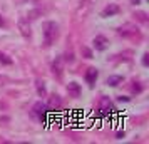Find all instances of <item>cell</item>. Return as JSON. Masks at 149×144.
Returning a JSON list of instances; mask_svg holds the SVG:
<instances>
[{
    "mask_svg": "<svg viewBox=\"0 0 149 144\" xmlns=\"http://www.w3.org/2000/svg\"><path fill=\"white\" fill-rule=\"evenodd\" d=\"M117 99H119L121 102H122V101H124V102H127V101H129V97H126V96H119Z\"/></svg>",
    "mask_w": 149,
    "mask_h": 144,
    "instance_id": "cell-21",
    "label": "cell"
},
{
    "mask_svg": "<svg viewBox=\"0 0 149 144\" xmlns=\"http://www.w3.org/2000/svg\"><path fill=\"white\" fill-rule=\"evenodd\" d=\"M34 111H35V114L39 116V119H40V121H44L49 109H47V106H45L44 102H37V104L34 106Z\"/></svg>",
    "mask_w": 149,
    "mask_h": 144,
    "instance_id": "cell-10",
    "label": "cell"
},
{
    "mask_svg": "<svg viewBox=\"0 0 149 144\" xmlns=\"http://www.w3.org/2000/svg\"><path fill=\"white\" fill-rule=\"evenodd\" d=\"M142 65H144V67H148V65H149V54L142 55Z\"/></svg>",
    "mask_w": 149,
    "mask_h": 144,
    "instance_id": "cell-19",
    "label": "cell"
},
{
    "mask_svg": "<svg viewBox=\"0 0 149 144\" xmlns=\"http://www.w3.org/2000/svg\"><path fill=\"white\" fill-rule=\"evenodd\" d=\"M92 2H94V0H82L81 5H79V8H77V17L84 19V17L89 14L91 7H92Z\"/></svg>",
    "mask_w": 149,
    "mask_h": 144,
    "instance_id": "cell-5",
    "label": "cell"
},
{
    "mask_svg": "<svg viewBox=\"0 0 149 144\" xmlns=\"http://www.w3.org/2000/svg\"><path fill=\"white\" fill-rule=\"evenodd\" d=\"M52 72L57 74V77L62 76V59L61 57H57V59L54 61V64H52Z\"/></svg>",
    "mask_w": 149,
    "mask_h": 144,
    "instance_id": "cell-12",
    "label": "cell"
},
{
    "mask_svg": "<svg viewBox=\"0 0 149 144\" xmlns=\"http://www.w3.org/2000/svg\"><path fill=\"white\" fill-rule=\"evenodd\" d=\"M0 62H2V64H5V65H10V64H12V59H10L8 55H5V54H2V52H0Z\"/></svg>",
    "mask_w": 149,
    "mask_h": 144,
    "instance_id": "cell-15",
    "label": "cell"
},
{
    "mask_svg": "<svg viewBox=\"0 0 149 144\" xmlns=\"http://www.w3.org/2000/svg\"><path fill=\"white\" fill-rule=\"evenodd\" d=\"M67 92H69L70 97H79L81 96V86H79L77 82H70L67 86Z\"/></svg>",
    "mask_w": 149,
    "mask_h": 144,
    "instance_id": "cell-11",
    "label": "cell"
},
{
    "mask_svg": "<svg viewBox=\"0 0 149 144\" xmlns=\"http://www.w3.org/2000/svg\"><path fill=\"white\" fill-rule=\"evenodd\" d=\"M59 37V27L55 22H45L44 24V44L45 45H52L55 39Z\"/></svg>",
    "mask_w": 149,
    "mask_h": 144,
    "instance_id": "cell-1",
    "label": "cell"
},
{
    "mask_svg": "<svg viewBox=\"0 0 149 144\" xmlns=\"http://www.w3.org/2000/svg\"><path fill=\"white\" fill-rule=\"evenodd\" d=\"M94 47H95V50H106V49L109 47L107 37H104V35H95V39H94Z\"/></svg>",
    "mask_w": 149,
    "mask_h": 144,
    "instance_id": "cell-8",
    "label": "cell"
},
{
    "mask_svg": "<svg viewBox=\"0 0 149 144\" xmlns=\"http://www.w3.org/2000/svg\"><path fill=\"white\" fill-rule=\"evenodd\" d=\"M124 137V132H117V139H122Z\"/></svg>",
    "mask_w": 149,
    "mask_h": 144,
    "instance_id": "cell-22",
    "label": "cell"
},
{
    "mask_svg": "<svg viewBox=\"0 0 149 144\" xmlns=\"http://www.w3.org/2000/svg\"><path fill=\"white\" fill-rule=\"evenodd\" d=\"M132 92H136V94L142 92V86L139 82H134V86H132Z\"/></svg>",
    "mask_w": 149,
    "mask_h": 144,
    "instance_id": "cell-18",
    "label": "cell"
},
{
    "mask_svg": "<svg viewBox=\"0 0 149 144\" xmlns=\"http://www.w3.org/2000/svg\"><path fill=\"white\" fill-rule=\"evenodd\" d=\"M0 27H3V19H2V15H0Z\"/></svg>",
    "mask_w": 149,
    "mask_h": 144,
    "instance_id": "cell-23",
    "label": "cell"
},
{
    "mask_svg": "<svg viewBox=\"0 0 149 144\" xmlns=\"http://www.w3.org/2000/svg\"><path fill=\"white\" fill-rule=\"evenodd\" d=\"M97 77H99L97 69H95V67H89L87 72H86V82L89 84V87H94V84H95V81H97Z\"/></svg>",
    "mask_w": 149,
    "mask_h": 144,
    "instance_id": "cell-6",
    "label": "cell"
},
{
    "mask_svg": "<svg viewBox=\"0 0 149 144\" xmlns=\"http://www.w3.org/2000/svg\"><path fill=\"white\" fill-rule=\"evenodd\" d=\"M119 12H121V8H119L117 3H109L107 7L101 12V17H104V19H106V17H112V15L119 14Z\"/></svg>",
    "mask_w": 149,
    "mask_h": 144,
    "instance_id": "cell-7",
    "label": "cell"
},
{
    "mask_svg": "<svg viewBox=\"0 0 149 144\" xmlns=\"http://www.w3.org/2000/svg\"><path fill=\"white\" fill-rule=\"evenodd\" d=\"M117 34L121 35V37H141L139 35V30H137V27L136 25H132V24H126V25H122V27H119V30H117Z\"/></svg>",
    "mask_w": 149,
    "mask_h": 144,
    "instance_id": "cell-2",
    "label": "cell"
},
{
    "mask_svg": "<svg viewBox=\"0 0 149 144\" xmlns=\"http://www.w3.org/2000/svg\"><path fill=\"white\" fill-rule=\"evenodd\" d=\"M7 82H8L7 76H3V74H0V87H2V86H5Z\"/></svg>",
    "mask_w": 149,
    "mask_h": 144,
    "instance_id": "cell-20",
    "label": "cell"
},
{
    "mask_svg": "<svg viewBox=\"0 0 149 144\" xmlns=\"http://www.w3.org/2000/svg\"><path fill=\"white\" fill-rule=\"evenodd\" d=\"M35 87H37V94H39V97H45L47 90H45V82H44V81L37 79V81H35Z\"/></svg>",
    "mask_w": 149,
    "mask_h": 144,
    "instance_id": "cell-13",
    "label": "cell"
},
{
    "mask_svg": "<svg viewBox=\"0 0 149 144\" xmlns=\"http://www.w3.org/2000/svg\"><path fill=\"white\" fill-rule=\"evenodd\" d=\"M111 111H116L114 107H112L111 99L106 97V96H102L101 99H99V112H101V114H109Z\"/></svg>",
    "mask_w": 149,
    "mask_h": 144,
    "instance_id": "cell-3",
    "label": "cell"
},
{
    "mask_svg": "<svg viewBox=\"0 0 149 144\" xmlns=\"http://www.w3.org/2000/svg\"><path fill=\"white\" fill-rule=\"evenodd\" d=\"M61 106H62L61 96H57V94L50 96V99H49V102H47V109H49V111H57Z\"/></svg>",
    "mask_w": 149,
    "mask_h": 144,
    "instance_id": "cell-9",
    "label": "cell"
},
{
    "mask_svg": "<svg viewBox=\"0 0 149 144\" xmlns=\"http://www.w3.org/2000/svg\"><path fill=\"white\" fill-rule=\"evenodd\" d=\"M81 52L84 54V57H86V59H92V52H91L87 47H81Z\"/></svg>",
    "mask_w": 149,
    "mask_h": 144,
    "instance_id": "cell-16",
    "label": "cell"
},
{
    "mask_svg": "<svg viewBox=\"0 0 149 144\" xmlns=\"http://www.w3.org/2000/svg\"><path fill=\"white\" fill-rule=\"evenodd\" d=\"M121 82H122V77L121 76H111L107 79V84L111 86V87H116V86H119Z\"/></svg>",
    "mask_w": 149,
    "mask_h": 144,
    "instance_id": "cell-14",
    "label": "cell"
},
{
    "mask_svg": "<svg viewBox=\"0 0 149 144\" xmlns=\"http://www.w3.org/2000/svg\"><path fill=\"white\" fill-rule=\"evenodd\" d=\"M17 25H19L20 34L24 35L25 39H29V37H30V34H32V30H30V24H29V19H25V17H20Z\"/></svg>",
    "mask_w": 149,
    "mask_h": 144,
    "instance_id": "cell-4",
    "label": "cell"
},
{
    "mask_svg": "<svg viewBox=\"0 0 149 144\" xmlns=\"http://www.w3.org/2000/svg\"><path fill=\"white\" fill-rule=\"evenodd\" d=\"M136 17H137V19H139L141 22H144V24L148 22V15L144 14V12H137V14H136Z\"/></svg>",
    "mask_w": 149,
    "mask_h": 144,
    "instance_id": "cell-17",
    "label": "cell"
}]
</instances>
